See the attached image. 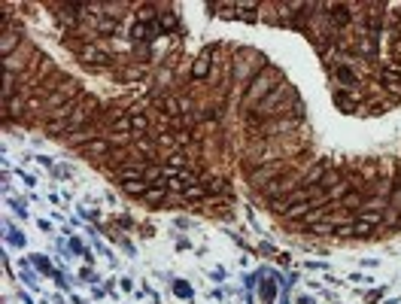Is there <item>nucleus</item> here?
Masks as SVG:
<instances>
[{
	"instance_id": "obj_1",
	"label": "nucleus",
	"mask_w": 401,
	"mask_h": 304,
	"mask_svg": "<svg viewBox=\"0 0 401 304\" xmlns=\"http://www.w3.org/2000/svg\"><path fill=\"white\" fill-rule=\"evenodd\" d=\"M274 88H277V82H274V70L265 67L262 76H256V79L249 82V88H246V104H256L259 97H268Z\"/></svg>"
},
{
	"instance_id": "obj_2",
	"label": "nucleus",
	"mask_w": 401,
	"mask_h": 304,
	"mask_svg": "<svg viewBox=\"0 0 401 304\" xmlns=\"http://www.w3.org/2000/svg\"><path fill=\"white\" fill-rule=\"evenodd\" d=\"M283 94H289V85H277V88H274V91H271V94L259 104V110H256V113H259V119L277 116V113L283 110Z\"/></svg>"
},
{
	"instance_id": "obj_3",
	"label": "nucleus",
	"mask_w": 401,
	"mask_h": 304,
	"mask_svg": "<svg viewBox=\"0 0 401 304\" xmlns=\"http://www.w3.org/2000/svg\"><path fill=\"white\" fill-rule=\"evenodd\" d=\"M79 58H82V64H94V67L110 64V55L103 49H97V46H82L79 49Z\"/></svg>"
},
{
	"instance_id": "obj_4",
	"label": "nucleus",
	"mask_w": 401,
	"mask_h": 304,
	"mask_svg": "<svg viewBox=\"0 0 401 304\" xmlns=\"http://www.w3.org/2000/svg\"><path fill=\"white\" fill-rule=\"evenodd\" d=\"M116 174H119V180H122V183H131V180H143L146 167H143V164H125V167H119Z\"/></svg>"
},
{
	"instance_id": "obj_5",
	"label": "nucleus",
	"mask_w": 401,
	"mask_h": 304,
	"mask_svg": "<svg viewBox=\"0 0 401 304\" xmlns=\"http://www.w3.org/2000/svg\"><path fill=\"white\" fill-rule=\"evenodd\" d=\"M316 207H319V201H313V198H310V201H298V204H295L289 213H283V216H286V219H301V216H307V213L316 210Z\"/></svg>"
},
{
	"instance_id": "obj_6",
	"label": "nucleus",
	"mask_w": 401,
	"mask_h": 304,
	"mask_svg": "<svg viewBox=\"0 0 401 304\" xmlns=\"http://www.w3.org/2000/svg\"><path fill=\"white\" fill-rule=\"evenodd\" d=\"M18 40H21V33H18V30H3V40H0V52H3L6 58H12V49L18 46Z\"/></svg>"
},
{
	"instance_id": "obj_7",
	"label": "nucleus",
	"mask_w": 401,
	"mask_h": 304,
	"mask_svg": "<svg viewBox=\"0 0 401 304\" xmlns=\"http://www.w3.org/2000/svg\"><path fill=\"white\" fill-rule=\"evenodd\" d=\"M329 21H335L338 27L350 24V6H332V15H329Z\"/></svg>"
},
{
	"instance_id": "obj_8",
	"label": "nucleus",
	"mask_w": 401,
	"mask_h": 304,
	"mask_svg": "<svg viewBox=\"0 0 401 304\" xmlns=\"http://www.w3.org/2000/svg\"><path fill=\"white\" fill-rule=\"evenodd\" d=\"M341 204H344L347 210H362V204H365V195H362V192H347V195L341 198Z\"/></svg>"
},
{
	"instance_id": "obj_9",
	"label": "nucleus",
	"mask_w": 401,
	"mask_h": 304,
	"mask_svg": "<svg viewBox=\"0 0 401 304\" xmlns=\"http://www.w3.org/2000/svg\"><path fill=\"white\" fill-rule=\"evenodd\" d=\"M106 152H110V143L106 140H88L85 143V155H94L97 158V155H106Z\"/></svg>"
},
{
	"instance_id": "obj_10",
	"label": "nucleus",
	"mask_w": 401,
	"mask_h": 304,
	"mask_svg": "<svg viewBox=\"0 0 401 304\" xmlns=\"http://www.w3.org/2000/svg\"><path fill=\"white\" fill-rule=\"evenodd\" d=\"M161 107H164V113H167V116H179V113L186 110V104H183V100H176V97H161Z\"/></svg>"
},
{
	"instance_id": "obj_11",
	"label": "nucleus",
	"mask_w": 401,
	"mask_h": 304,
	"mask_svg": "<svg viewBox=\"0 0 401 304\" xmlns=\"http://www.w3.org/2000/svg\"><path fill=\"white\" fill-rule=\"evenodd\" d=\"M122 189H125L128 195H146V192H149V183H146V180H131V183H122Z\"/></svg>"
},
{
	"instance_id": "obj_12",
	"label": "nucleus",
	"mask_w": 401,
	"mask_h": 304,
	"mask_svg": "<svg viewBox=\"0 0 401 304\" xmlns=\"http://www.w3.org/2000/svg\"><path fill=\"white\" fill-rule=\"evenodd\" d=\"M207 70H210V52H204V55L198 58V64L192 67V73H195V79H204V76H207Z\"/></svg>"
},
{
	"instance_id": "obj_13",
	"label": "nucleus",
	"mask_w": 401,
	"mask_h": 304,
	"mask_svg": "<svg viewBox=\"0 0 401 304\" xmlns=\"http://www.w3.org/2000/svg\"><path fill=\"white\" fill-rule=\"evenodd\" d=\"M335 183H341V174H338V171H325L322 180H319V189L329 192V189H335Z\"/></svg>"
},
{
	"instance_id": "obj_14",
	"label": "nucleus",
	"mask_w": 401,
	"mask_h": 304,
	"mask_svg": "<svg viewBox=\"0 0 401 304\" xmlns=\"http://www.w3.org/2000/svg\"><path fill=\"white\" fill-rule=\"evenodd\" d=\"M164 195H167V186H149V192L143 195L149 204H158V201H164Z\"/></svg>"
},
{
	"instance_id": "obj_15",
	"label": "nucleus",
	"mask_w": 401,
	"mask_h": 304,
	"mask_svg": "<svg viewBox=\"0 0 401 304\" xmlns=\"http://www.w3.org/2000/svg\"><path fill=\"white\" fill-rule=\"evenodd\" d=\"M389 204L383 201V198H365V204H362V210H368V213H383Z\"/></svg>"
},
{
	"instance_id": "obj_16",
	"label": "nucleus",
	"mask_w": 401,
	"mask_h": 304,
	"mask_svg": "<svg viewBox=\"0 0 401 304\" xmlns=\"http://www.w3.org/2000/svg\"><path fill=\"white\" fill-rule=\"evenodd\" d=\"M146 128H149V122H146V116H140V113H134V116H131V131H137V137H143V134H146Z\"/></svg>"
},
{
	"instance_id": "obj_17",
	"label": "nucleus",
	"mask_w": 401,
	"mask_h": 304,
	"mask_svg": "<svg viewBox=\"0 0 401 304\" xmlns=\"http://www.w3.org/2000/svg\"><path fill=\"white\" fill-rule=\"evenodd\" d=\"M277 171H280L277 164H271V167H265V171H256V174H252V183H256V186H265V180H268V177H274Z\"/></svg>"
},
{
	"instance_id": "obj_18",
	"label": "nucleus",
	"mask_w": 401,
	"mask_h": 304,
	"mask_svg": "<svg viewBox=\"0 0 401 304\" xmlns=\"http://www.w3.org/2000/svg\"><path fill=\"white\" fill-rule=\"evenodd\" d=\"M137 18H140V24H152V18H155V6H140V9H137Z\"/></svg>"
},
{
	"instance_id": "obj_19",
	"label": "nucleus",
	"mask_w": 401,
	"mask_h": 304,
	"mask_svg": "<svg viewBox=\"0 0 401 304\" xmlns=\"http://www.w3.org/2000/svg\"><path fill=\"white\" fill-rule=\"evenodd\" d=\"M204 195H207V189H204V186H198V183H195V186H189V189L183 192V198H192V201H198V198H204Z\"/></svg>"
},
{
	"instance_id": "obj_20",
	"label": "nucleus",
	"mask_w": 401,
	"mask_h": 304,
	"mask_svg": "<svg viewBox=\"0 0 401 304\" xmlns=\"http://www.w3.org/2000/svg\"><path fill=\"white\" fill-rule=\"evenodd\" d=\"M310 231H313V234H332V231H338V228H335V222H313Z\"/></svg>"
},
{
	"instance_id": "obj_21",
	"label": "nucleus",
	"mask_w": 401,
	"mask_h": 304,
	"mask_svg": "<svg viewBox=\"0 0 401 304\" xmlns=\"http://www.w3.org/2000/svg\"><path fill=\"white\" fill-rule=\"evenodd\" d=\"M374 43H377V40H371V37H365V40H362V43H359V52H362V55H368V58H371V55H374V52H377V46H374Z\"/></svg>"
},
{
	"instance_id": "obj_22",
	"label": "nucleus",
	"mask_w": 401,
	"mask_h": 304,
	"mask_svg": "<svg viewBox=\"0 0 401 304\" xmlns=\"http://www.w3.org/2000/svg\"><path fill=\"white\" fill-rule=\"evenodd\" d=\"M97 30H100V33H113V30H116V18H100V21H97Z\"/></svg>"
},
{
	"instance_id": "obj_23",
	"label": "nucleus",
	"mask_w": 401,
	"mask_h": 304,
	"mask_svg": "<svg viewBox=\"0 0 401 304\" xmlns=\"http://www.w3.org/2000/svg\"><path fill=\"white\" fill-rule=\"evenodd\" d=\"M347 189H350V183H338L335 189H329V201H332V198H344Z\"/></svg>"
},
{
	"instance_id": "obj_24",
	"label": "nucleus",
	"mask_w": 401,
	"mask_h": 304,
	"mask_svg": "<svg viewBox=\"0 0 401 304\" xmlns=\"http://www.w3.org/2000/svg\"><path fill=\"white\" fill-rule=\"evenodd\" d=\"M371 222H365V219H359V222H353V234H371Z\"/></svg>"
},
{
	"instance_id": "obj_25",
	"label": "nucleus",
	"mask_w": 401,
	"mask_h": 304,
	"mask_svg": "<svg viewBox=\"0 0 401 304\" xmlns=\"http://www.w3.org/2000/svg\"><path fill=\"white\" fill-rule=\"evenodd\" d=\"M383 79H386V88H392L395 94H401V79H395L392 73H383Z\"/></svg>"
},
{
	"instance_id": "obj_26",
	"label": "nucleus",
	"mask_w": 401,
	"mask_h": 304,
	"mask_svg": "<svg viewBox=\"0 0 401 304\" xmlns=\"http://www.w3.org/2000/svg\"><path fill=\"white\" fill-rule=\"evenodd\" d=\"M161 27L173 30V27H176V15H173V12H161Z\"/></svg>"
},
{
	"instance_id": "obj_27",
	"label": "nucleus",
	"mask_w": 401,
	"mask_h": 304,
	"mask_svg": "<svg viewBox=\"0 0 401 304\" xmlns=\"http://www.w3.org/2000/svg\"><path fill=\"white\" fill-rule=\"evenodd\" d=\"M338 76H341V82H347V85H356V76H353L347 67H341V70H338Z\"/></svg>"
},
{
	"instance_id": "obj_28",
	"label": "nucleus",
	"mask_w": 401,
	"mask_h": 304,
	"mask_svg": "<svg viewBox=\"0 0 401 304\" xmlns=\"http://www.w3.org/2000/svg\"><path fill=\"white\" fill-rule=\"evenodd\" d=\"M186 161H189V155H183V152H173L170 155V167H183Z\"/></svg>"
},
{
	"instance_id": "obj_29",
	"label": "nucleus",
	"mask_w": 401,
	"mask_h": 304,
	"mask_svg": "<svg viewBox=\"0 0 401 304\" xmlns=\"http://www.w3.org/2000/svg\"><path fill=\"white\" fill-rule=\"evenodd\" d=\"M359 219H365V222H371V225L383 222V216H380V213H368V210H362V216H359Z\"/></svg>"
},
{
	"instance_id": "obj_30",
	"label": "nucleus",
	"mask_w": 401,
	"mask_h": 304,
	"mask_svg": "<svg viewBox=\"0 0 401 304\" xmlns=\"http://www.w3.org/2000/svg\"><path fill=\"white\" fill-rule=\"evenodd\" d=\"M335 100H338V104L344 107V113H353V110H356V104H350V100H347L344 94H335Z\"/></svg>"
},
{
	"instance_id": "obj_31",
	"label": "nucleus",
	"mask_w": 401,
	"mask_h": 304,
	"mask_svg": "<svg viewBox=\"0 0 401 304\" xmlns=\"http://www.w3.org/2000/svg\"><path fill=\"white\" fill-rule=\"evenodd\" d=\"M137 146H140V149H143V152H152V143H149V140H146V137H137Z\"/></svg>"
},
{
	"instance_id": "obj_32",
	"label": "nucleus",
	"mask_w": 401,
	"mask_h": 304,
	"mask_svg": "<svg viewBox=\"0 0 401 304\" xmlns=\"http://www.w3.org/2000/svg\"><path fill=\"white\" fill-rule=\"evenodd\" d=\"M338 234H341V238H350V234H353V222H347V225H341V228H338Z\"/></svg>"
},
{
	"instance_id": "obj_33",
	"label": "nucleus",
	"mask_w": 401,
	"mask_h": 304,
	"mask_svg": "<svg viewBox=\"0 0 401 304\" xmlns=\"http://www.w3.org/2000/svg\"><path fill=\"white\" fill-rule=\"evenodd\" d=\"M140 73H143L140 67H131V70H125V79H134V76H140Z\"/></svg>"
}]
</instances>
